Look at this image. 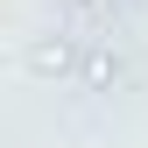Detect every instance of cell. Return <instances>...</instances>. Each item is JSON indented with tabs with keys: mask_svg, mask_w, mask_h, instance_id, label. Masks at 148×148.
<instances>
[{
	"mask_svg": "<svg viewBox=\"0 0 148 148\" xmlns=\"http://www.w3.org/2000/svg\"><path fill=\"white\" fill-rule=\"evenodd\" d=\"M78 7H85V0H78Z\"/></svg>",
	"mask_w": 148,
	"mask_h": 148,
	"instance_id": "6da1fadb",
	"label": "cell"
}]
</instances>
